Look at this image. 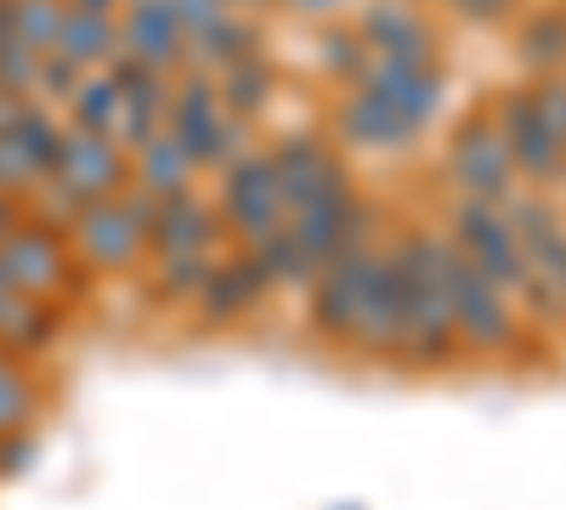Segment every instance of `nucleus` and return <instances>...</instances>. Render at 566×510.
Here are the masks:
<instances>
[{
	"instance_id": "f257e3e1",
	"label": "nucleus",
	"mask_w": 566,
	"mask_h": 510,
	"mask_svg": "<svg viewBox=\"0 0 566 510\" xmlns=\"http://www.w3.org/2000/svg\"><path fill=\"white\" fill-rule=\"evenodd\" d=\"M154 205H159V194L136 188V181H130L125 194H114V199L85 205V210L69 221L80 261H85V267H97V272H130L142 256H148V221H154Z\"/></svg>"
},
{
	"instance_id": "f03ea898",
	"label": "nucleus",
	"mask_w": 566,
	"mask_h": 510,
	"mask_svg": "<svg viewBox=\"0 0 566 510\" xmlns=\"http://www.w3.org/2000/svg\"><path fill=\"white\" fill-rule=\"evenodd\" d=\"M448 239H453L459 256L476 267L488 284H499L504 295H522V290H527L533 267H527V250H522V239H515V227H510V216H504V199H476V194L453 199V210H448Z\"/></svg>"
},
{
	"instance_id": "7ed1b4c3",
	"label": "nucleus",
	"mask_w": 566,
	"mask_h": 510,
	"mask_svg": "<svg viewBox=\"0 0 566 510\" xmlns=\"http://www.w3.org/2000/svg\"><path fill=\"white\" fill-rule=\"evenodd\" d=\"M448 295H453V335H459V352L470 357H499L510 346H522V323H515V306L499 284L470 267L464 256H453V272H448Z\"/></svg>"
},
{
	"instance_id": "20e7f679",
	"label": "nucleus",
	"mask_w": 566,
	"mask_h": 510,
	"mask_svg": "<svg viewBox=\"0 0 566 510\" xmlns=\"http://www.w3.org/2000/svg\"><path fill=\"white\" fill-rule=\"evenodd\" d=\"M266 154H272V170H277L283 210H306V205H323V199H352V194H357L352 170L340 165V154L328 148L317 131L277 136Z\"/></svg>"
},
{
	"instance_id": "39448f33",
	"label": "nucleus",
	"mask_w": 566,
	"mask_h": 510,
	"mask_svg": "<svg viewBox=\"0 0 566 510\" xmlns=\"http://www.w3.org/2000/svg\"><path fill=\"white\" fill-rule=\"evenodd\" d=\"M216 210H221V221H227L244 244L290 221V210H283V194H277V170H272V154H266V148H250L239 165L221 170V199H216Z\"/></svg>"
},
{
	"instance_id": "423d86ee",
	"label": "nucleus",
	"mask_w": 566,
	"mask_h": 510,
	"mask_svg": "<svg viewBox=\"0 0 566 510\" xmlns=\"http://www.w3.org/2000/svg\"><path fill=\"white\" fill-rule=\"evenodd\" d=\"M368 261H374V244H352V250H340L335 261H323V267H317L306 318H312V335H317L323 346H352Z\"/></svg>"
},
{
	"instance_id": "0eeeda50",
	"label": "nucleus",
	"mask_w": 566,
	"mask_h": 510,
	"mask_svg": "<svg viewBox=\"0 0 566 510\" xmlns=\"http://www.w3.org/2000/svg\"><path fill=\"white\" fill-rule=\"evenodd\" d=\"M448 176L459 181L464 194H476V199H510L515 154H510V136L499 131L493 114H470L453 131V143H448Z\"/></svg>"
},
{
	"instance_id": "6e6552de",
	"label": "nucleus",
	"mask_w": 566,
	"mask_h": 510,
	"mask_svg": "<svg viewBox=\"0 0 566 510\" xmlns=\"http://www.w3.org/2000/svg\"><path fill=\"white\" fill-rule=\"evenodd\" d=\"M352 352H363L374 363H402V267L391 250H374V261H368Z\"/></svg>"
},
{
	"instance_id": "1a4fd4ad",
	"label": "nucleus",
	"mask_w": 566,
	"mask_h": 510,
	"mask_svg": "<svg viewBox=\"0 0 566 510\" xmlns=\"http://www.w3.org/2000/svg\"><path fill=\"white\" fill-rule=\"evenodd\" d=\"M0 278L29 301H52L69 284V244L57 239V227L18 221L12 233H0Z\"/></svg>"
},
{
	"instance_id": "9d476101",
	"label": "nucleus",
	"mask_w": 566,
	"mask_h": 510,
	"mask_svg": "<svg viewBox=\"0 0 566 510\" xmlns=\"http://www.w3.org/2000/svg\"><path fill=\"white\" fill-rule=\"evenodd\" d=\"M63 188L85 205L97 199H114L130 188V154L114 143V131H85V125H69L63 136V159L52 170Z\"/></svg>"
},
{
	"instance_id": "9b49d317",
	"label": "nucleus",
	"mask_w": 566,
	"mask_h": 510,
	"mask_svg": "<svg viewBox=\"0 0 566 510\" xmlns=\"http://www.w3.org/2000/svg\"><path fill=\"white\" fill-rule=\"evenodd\" d=\"M493 119H499V131L510 136L515 176H527V181H555V176H566V143L544 125L533 85H527V91H504V97L493 103Z\"/></svg>"
},
{
	"instance_id": "f8f14e48",
	"label": "nucleus",
	"mask_w": 566,
	"mask_h": 510,
	"mask_svg": "<svg viewBox=\"0 0 566 510\" xmlns=\"http://www.w3.org/2000/svg\"><path fill=\"white\" fill-rule=\"evenodd\" d=\"M363 91H374L380 103H391L413 131H424L437 114H442V103H448V74L437 69V63H397V58H368V69H363V80H357Z\"/></svg>"
},
{
	"instance_id": "ddd939ff",
	"label": "nucleus",
	"mask_w": 566,
	"mask_h": 510,
	"mask_svg": "<svg viewBox=\"0 0 566 510\" xmlns=\"http://www.w3.org/2000/svg\"><path fill=\"white\" fill-rule=\"evenodd\" d=\"M266 295H272V278L261 272V261L250 250H239L227 261L216 256L205 290L193 295V312H199V323H210V330H232V323H244Z\"/></svg>"
},
{
	"instance_id": "4468645a",
	"label": "nucleus",
	"mask_w": 566,
	"mask_h": 510,
	"mask_svg": "<svg viewBox=\"0 0 566 510\" xmlns=\"http://www.w3.org/2000/svg\"><path fill=\"white\" fill-rule=\"evenodd\" d=\"M119 52L142 58L159 74H181L187 69V29L176 23L170 0H125L119 7Z\"/></svg>"
},
{
	"instance_id": "2eb2a0df",
	"label": "nucleus",
	"mask_w": 566,
	"mask_h": 510,
	"mask_svg": "<svg viewBox=\"0 0 566 510\" xmlns=\"http://www.w3.org/2000/svg\"><path fill=\"white\" fill-rule=\"evenodd\" d=\"M221 210L205 199V194H170L154 205V221H148V250L154 256H216L221 244Z\"/></svg>"
},
{
	"instance_id": "dca6fc26",
	"label": "nucleus",
	"mask_w": 566,
	"mask_h": 510,
	"mask_svg": "<svg viewBox=\"0 0 566 510\" xmlns=\"http://www.w3.org/2000/svg\"><path fill=\"white\" fill-rule=\"evenodd\" d=\"M357 34L374 58H397V63H437L442 40L424 23L408 0H374V7L357 18Z\"/></svg>"
},
{
	"instance_id": "f3484780",
	"label": "nucleus",
	"mask_w": 566,
	"mask_h": 510,
	"mask_svg": "<svg viewBox=\"0 0 566 510\" xmlns=\"http://www.w3.org/2000/svg\"><path fill=\"white\" fill-rule=\"evenodd\" d=\"M340 136L352 148H386V154L419 143V131L391 103H380L374 91H363V85H352V97L340 103Z\"/></svg>"
},
{
	"instance_id": "a211bd4d",
	"label": "nucleus",
	"mask_w": 566,
	"mask_h": 510,
	"mask_svg": "<svg viewBox=\"0 0 566 510\" xmlns=\"http://www.w3.org/2000/svg\"><path fill=\"white\" fill-rule=\"evenodd\" d=\"M130 176H136V188H148V194L170 199V194H187V188H193L199 165H193V154L181 148L176 131H154L148 143L130 154Z\"/></svg>"
},
{
	"instance_id": "6ab92c4d",
	"label": "nucleus",
	"mask_w": 566,
	"mask_h": 510,
	"mask_svg": "<svg viewBox=\"0 0 566 510\" xmlns=\"http://www.w3.org/2000/svg\"><path fill=\"white\" fill-rule=\"evenodd\" d=\"M255 52H261V29H255L250 18H239V7H232L221 23H210L205 34L187 40V63L205 69V74H221V69L244 63V58H255Z\"/></svg>"
},
{
	"instance_id": "aec40b11",
	"label": "nucleus",
	"mask_w": 566,
	"mask_h": 510,
	"mask_svg": "<svg viewBox=\"0 0 566 510\" xmlns=\"http://www.w3.org/2000/svg\"><path fill=\"white\" fill-rule=\"evenodd\" d=\"M57 52L69 63H80L85 74L91 69H108L119 58V18H97V12H74L63 18V34H57Z\"/></svg>"
},
{
	"instance_id": "412c9836",
	"label": "nucleus",
	"mask_w": 566,
	"mask_h": 510,
	"mask_svg": "<svg viewBox=\"0 0 566 510\" xmlns=\"http://www.w3.org/2000/svg\"><path fill=\"white\" fill-rule=\"evenodd\" d=\"M216 85H221V108H227V114H239V119H261V114L272 108L277 69L266 63V52H255V58H244V63L221 69V74H216Z\"/></svg>"
},
{
	"instance_id": "4be33fe9",
	"label": "nucleus",
	"mask_w": 566,
	"mask_h": 510,
	"mask_svg": "<svg viewBox=\"0 0 566 510\" xmlns=\"http://www.w3.org/2000/svg\"><path fill=\"white\" fill-rule=\"evenodd\" d=\"M244 250L261 261V272L272 278V290L277 284H312V278H317V261L301 250V239L290 233V221L272 227V233H261V239H250Z\"/></svg>"
},
{
	"instance_id": "5701e85b",
	"label": "nucleus",
	"mask_w": 566,
	"mask_h": 510,
	"mask_svg": "<svg viewBox=\"0 0 566 510\" xmlns=\"http://www.w3.org/2000/svg\"><path fill=\"white\" fill-rule=\"evenodd\" d=\"M250 148H255V119H239L227 108H221V119L210 131H199L193 143H187V154H193L199 170H227V165H239Z\"/></svg>"
},
{
	"instance_id": "b1692460",
	"label": "nucleus",
	"mask_w": 566,
	"mask_h": 510,
	"mask_svg": "<svg viewBox=\"0 0 566 510\" xmlns=\"http://www.w3.org/2000/svg\"><path fill=\"white\" fill-rule=\"evenodd\" d=\"M515 52H522V63H527L538 80H544V74H560V69H566V12H533V18H522Z\"/></svg>"
},
{
	"instance_id": "393cba45",
	"label": "nucleus",
	"mask_w": 566,
	"mask_h": 510,
	"mask_svg": "<svg viewBox=\"0 0 566 510\" xmlns=\"http://www.w3.org/2000/svg\"><path fill=\"white\" fill-rule=\"evenodd\" d=\"M119 114H125V103H119L114 74H108V69L80 74V85L69 91V125H85V131H114V125H119Z\"/></svg>"
},
{
	"instance_id": "a878e982",
	"label": "nucleus",
	"mask_w": 566,
	"mask_h": 510,
	"mask_svg": "<svg viewBox=\"0 0 566 510\" xmlns=\"http://www.w3.org/2000/svg\"><path fill=\"white\" fill-rule=\"evenodd\" d=\"M12 136L23 143V154L34 159V170H40V176H52L57 159H63V136H69V125H63L52 108H45V103H29V108L18 114Z\"/></svg>"
},
{
	"instance_id": "bb28decb",
	"label": "nucleus",
	"mask_w": 566,
	"mask_h": 510,
	"mask_svg": "<svg viewBox=\"0 0 566 510\" xmlns=\"http://www.w3.org/2000/svg\"><path fill=\"white\" fill-rule=\"evenodd\" d=\"M210 267H216V256H154V301L159 306H193Z\"/></svg>"
},
{
	"instance_id": "cd10ccee",
	"label": "nucleus",
	"mask_w": 566,
	"mask_h": 510,
	"mask_svg": "<svg viewBox=\"0 0 566 510\" xmlns=\"http://www.w3.org/2000/svg\"><path fill=\"white\" fill-rule=\"evenodd\" d=\"M34 408H40V386H34V375L23 368V357L0 352V431H29Z\"/></svg>"
},
{
	"instance_id": "c85d7f7f",
	"label": "nucleus",
	"mask_w": 566,
	"mask_h": 510,
	"mask_svg": "<svg viewBox=\"0 0 566 510\" xmlns=\"http://www.w3.org/2000/svg\"><path fill=\"white\" fill-rule=\"evenodd\" d=\"M368 58H374V52L363 45L357 23H352V29H323V34H317V63H323V74H335V80H346V85L363 80Z\"/></svg>"
},
{
	"instance_id": "c756f323",
	"label": "nucleus",
	"mask_w": 566,
	"mask_h": 510,
	"mask_svg": "<svg viewBox=\"0 0 566 510\" xmlns=\"http://www.w3.org/2000/svg\"><path fill=\"white\" fill-rule=\"evenodd\" d=\"M69 18V0H18V40L34 45V52H57V34Z\"/></svg>"
},
{
	"instance_id": "7c9ffc66",
	"label": "nucleus",
	"mask_w": 566,
	"mask_h": 510,
	"mask_svg": "<svg viewBox=\"0 0 566 510\" xmlns=\"http://www.w3.org/2000/svg\"><path fill=\"white\" fill-rule=\"evenodd\" d=\"M0 85H7L12 97H23V103L40 97V52L34 45H23V40L0 45Z\"/></svg>"
},
{
	"instance_id": "2f4dec72",
	"label": "nucleus",
	"mask_w": 566,
	"mask_h": 510,
	"mask_svg": "<svg viewBox=\"0 0 566 510\" xmlns=\"http://www.w3.org/2000/svg\"><path fill=\"white\" fill-rule=\"evenodd\" d=\"M40 170H34V159L23 154V143L12 131H0V194H29V188H40Z\"/></svg>"
},
{
	"instance_id": "473e14b6",
	"label": "nucleus",
	"mask_w": 566,
	"mask_h": 510,
	"mask_svg": "<svg viewBox=\"0 0 566 510\" xmlns=\"http://www.w3.org/2000/svg\"><path fill=\"white\" fill-rule=\"evenodd\" d=\"M80 74H85V69L69 63L63 52H45V58H40V97H45V103H69V91L80 85Z\"/></svg>"
},
{
	"instance_id": "72a5a7b5",
	"label": "nucleus",
	"mask_w": 566,
	"mask_h": 510,
	"mask_svg": "<svg viewBox=\"0 0 566 510\" xmlns=\"http://www.w3.org/2000/svg\"><path fill=\"white\" fill-rule=\"evenodd\" d=\"M170 12H176V23L187 29V40H193V34H205L210 23H221V18L232 12V0H170Z\"/></svg>"
},
{
	"instance_id": "f704fd0d",
	"label": "nucleus",
	"mask_w": 566,
	"mask_h": 510,
	"mask_svg": "<svg viewBox=\"0 0 566 510\" xmlns=\"http://www.w3.org/2000/svg\"><path fill=\"white\" fill-rule=\"evenodd\" d=\"M533 97H538V114H544V125L566 143V74H544L538 85H533Z\"/></svg>"
},
{
	"instance_id": "c9c22d12",
	"label": "nucleus",
	"mask_w": 566,
	"mask_h": 510,
	"mask_svg": "<svg viewBox=\"0 0 566 510\" xmlns=\"http://www.w3.org/2000/svg\"><path fill=\"white\" fill-rule=\"evenodd\" d=\"M34 454H40V443L29 431H0V477H23L34 466Z\"/></svg>"
},
{
	"instance_id": "e433bc0d",
	"label": "nucleus",
	"mask_w": 566,
	"mask_h": 510,
	"mask_svg": "<svg viewBox=\"0 0 566 510\" xmlns=\"http://www.w3.org/2000/svg\"><path fill=\"white\" fill-rule=\"evenodd\" d=\"M448 7L464 18V23H504L522 0H448Z\"/></svg>"
},
{
	"instance_id": "4c0bfd02",
	"label": "nucleus",
	"mask_w": 566,
	"mask_h": 510,
	"mask_svg": "<svg viewBox=\"0 0 566 510\" xmlns=\"http://www.w3.org/2000/svg\"><path fill=\"white\" fill-rule=\"evenodd\" d=\"M23 108H29V103H23V97H12V91H7V85H0V131H12Z\"/></svg>"
},
{
	"instance_id": "58836bf2",
	"label": "nucleus",
	"mask_w": 566,
	"mask_h": 510,
	"mask_svg": "<svg viewBox=\"0 0 566 510\" xmlns=\"http://www.w3.org/2000/svg\"><path fill=\"white\" fill-rule=\"evenodd\" d=\"M290 7H295L301 18H328V12H340L346 0H290Z\"/></svg>"
},
{
	"instance_id": "ea45409f",
	"label": "nucleus",
	"mask_w": 566,
	"mask_h": 510,
	"mask_svg": "<svg viewBox=\"0 0 566 510\" xmlns=\"http://www.w3.org/2000/svg\"><path fill=\"white\" fill-rule=\"evenodd\" d=\"M18 40V0H0V45Z\"/></svg>"
},
{
	"instance_id": "a19ab883",
	"label": "nucleus",
	"mask_w": 566,
	"mask_h": 510,
	"mask_svg": "<svg viewBox=\"0 0 566 510\" xmlns=\"http://www.w3.org/2000/svg\"><path fill=\"white\" fill-rule=\"evenodd\" d=\"M74 12H97V18H119V7L125 0H69Z\"/></svg>"
},
{
	"instance_id": "79ce46f5",
	"label": "nucleus",
	"mask_w": 566,
	"mask_h": 510,
	"mask_svg": "<svg viewBox=\"0 0 566 510\" xmlns=\"http://www.w3.org/2000/svg\"><path fill=\"white\" fill-rule=\"evenodd\" d=\"M232 7H261V0H232Z\"/></svg>"
},
{
	"instance_id": "37998d69",
	"label": "nucleus",
	"mask_w": 566,
	"mask_h": 510,
	"mask_svg": "<svg viewBox=\"0 0 566 510\" xmlns=\"http://www.w3.org/2000/svg\"><path fill=\"white\" fill-rule=\"evenodd\" d=\"M340 510H357V504H340Z\"/></svg>"
},
{
	"instance_id": "c03bdc74",
	"label": "nucleus",
	"mask_w": 566,
	"mask_h": 510,
	"mask_svg": "<svg viewBox=\"0 0 566 510\" xmlns=\"http://www.w3.org/2000/svg\"><path fill=\"white\" fill-rule=\"evenodd\" d=\"M0 284H7V278H0Z\"/></svg>"
}]
</instances>
